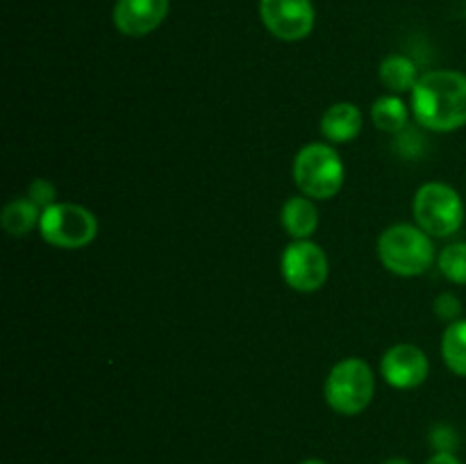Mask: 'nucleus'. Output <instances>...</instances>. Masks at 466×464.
<instances>
[{
    "mask_svg": "<svg viewBox=\"0 0 466 464\" xmlns=\"http://www.w3.org/2000/svg\"><path fill=\"white\" fill-rule=\"evenodd\" d=\"M294 182L303 196L317 200L332 198L344 187V162L328 144H309L294 159Z\"/></svg>",
    "mask_w": 466,
    "mask_h": 464,
    "instance_id": "nucleus-3",
    "label": "nucleus"
},
{
    "mask_svg": "<svg viewBox=\"0 0 466 464\" xmlns=\"http://www.w3.org/2000/svg\"><path fill=\"white\" fill-rule=\"evenodd\" d=\"M303 464H326V462H321V459H305Z\"/></svg>",
    "mask_w": 466,
    "mask_h": 464,
    "instance_id": "nucleus-23",
    "label": "nucleus"
},
{
    "mask_svg": "<svg viewBox=\"0 0 466 464\" xmlns=\"http://www.w3.org/2000/svg\"><path fill=\"white\" fill-rule=\"evenodd\" d=\"M441 276L453 285H466V241H455L446 246L437 257Z\"/></svg>",
    "mask_w": 466,
    "mask_h": 464,
    "instance_id": "nucleus-17",
    "label": "nucleus"
},
{
    "mask_svg": "<svg viewBox=\"0 0 466 464\" xmlns=\"http://www.w3.org/2000/svg\"><path fill=\"white\" fill-rule=\"evenodd\" d=\"M382 464H410L408 459H403V458H391V459H387V462H382Z\"/></svg>",
    "mask_w": 466,
    "mask_h": 464,
    "instance_id": "nucleus-22",
    "label": "nucleus"
},
{
    "mask_svg": "<svg viewBox=\"0 0 466 464\" xmlns=\"http://www.w3.org/2000/svg\"><path fill=\"white\" fill-rule=\"evenodd\" d=\"M378 257L382 267L400 277H414L426 273L435 262L432 237L419 226L396 223L387 227L378 239Z\"/></svg>",
    "mask_w": 466,
    "mask_h": 464,
    "instance_id": "nucleus-2",
    "label": "nucleus"
},
{
    "mask_svg": "<svg viewBox=\"0 0 466 464\" xmlns=\"http://www.w3.org/2000/svg\"><path fill=\"white\" fill-rule=\"evenodd\" d=\"M326 403L344 417H355L369 408L376 391L371 367L360 358H346L330 368L326 380Z\"/></svg>",
    "mask_w": 466,
    "mask_h": 464,
    "instance_id": "nucleus-4",
    "label": "nucleus"
},
{
    "mask_svg": "<svg viewBox=\"0 0 466 464\" xmlns=\"http://www.w3.org/2000/svg\"><path fill=\"white\" fill-rule=\"evenodd\" d=\"M280 221L291 239H309L319 227L317 205L308 196H291L282 205Z\"/></svg>",
    "mask_w": 466,
    "mask_h": 464,
    "instance_id": "nucleus-12",
    "label": "nucleus"
},
{
    "mask_svg": "<svg viewBox=\"0 0 466 464\" xmlns=\"http://www.w3.org/2000/svg\"><path fill=\"white\" fill-rule=\"evenodd\" d=\"M435 314L440 318H444V321L453 323L458 321L460 314H462V303H460V298L455 294L444 291V294H440L435 298Z\"/></svg>",
    "mask_w": 466,
    "mask_h": 464,
    "instance_id": "nucleus-19",
    "label": "nucleus"
},
{
    "mask_svg": "<svg viewBox=\"0 0 466 464\" xmlns=\"http://www.w3.org/2000/svg\"><path fill=\"white\" fill-rule=\"evenodd\" d=\"M412 114L432 132L466 126V76L460 71H428L412 89Z\"/></svg>",
    "mask_w": 466,
    "mask_h": 464,
    "instance_id": "nucleus-1",
    "label": "nucleus"
},
{
    "mask_svg": "<svg viewBox=\"0 0 466 464\" xmlns=\"http://www.w3.org/2000/svg\"><path fill=\"white\" fill-rule=\"evenodd\" d=\"M378 76L391 94H405V91L412 94L414 85L421 77L417 71V64L405 55H390V57L382 59Z\"/></svg>",
    "mask_w": 466,
    "mask_h": 464,
    "instance_id": "nucleus-13",
    "label": "nucleus"
},
{
    "mask_svg": "<svg viewBox=\"0 0 466 464\" xmlns=\"http://www.w3.org/2000/svg\"><path fill=\"white\" fill-rule=\"evenodd\" d=\"M39 235L55 248H85L98 235V218L77 203H55L41 212Z\"/></svg>",
    "mask_w": 466,
    "mask_h": 464,
    "instance_id": "nucleus-6",
    "label": "nucleus"
},
{
    "mask_svg": "<svg viewBox=\"0 0 466 464\" xmlns=\"http://www.w3.org/2000/svg\"><path fill=\"white\" fill-rule=\"evenodd\" d=\"M264 27L282 41H300L314 30L312 0H259Z\"/></svg>",
    "mask_w": 466,
    "mask_h": 464,
    "instance_id": "nucleus-8",
    "label": "nucleus"
},
{
    "mask_svg": "<svg viewBox=\"0 0 466 464\" xmlns=\"http://www.w3.org/2000/svg\"><path fill=\"white\" fill-rule=\"evenodd\" d=\"M432 444L440 449V453H451L455 446V435L453 430H449V428H435L432 430Z\"/></svg>",
    "mask_w": 466,
    "mask_h": 464,
    "instance_id": "nucleus-20",
    "label": "nucleus"
},
{
    "mask_svg": "<svg viewBox=\"0 0 466 464\" xmlns=\"http://www.w3.org/2000/svg\"><path fill=\"white\" fill-rule=\"evenodd\" d=\"M408 118H410L408 105H405L403 98L396 94L380 96L371 107V121L376 123L378 130L390 132V135H396V132L405 130Z\"/></svg>",
    "mask_w": 466,
    "mask_h": 464,
    "instance_id": "nucleus-15",
    "label": "nucleus"
},
{
    "mask_svg": "<svg viewBox=\"0 0 466 464\" xmlns=\"http://www.w3.org/2000/svg\"><path fill=\"white\" fill-rule=\"evenodd\" d=\"M362 132V112L353 103H335L321 118V135L332 144H349Z\"/></svg>",
    "mask_w": 466,
    "mask_h": 464,
    "instance_id": "nucleus-11",
    "label": "nucleus"
},
{
    "mask_svg": "<svg viewBox=\"0 0 466 464\" xmlns=\"http://www.w3.org/2000/svg\"><path fill=\"white\" fill-rule=\"evenodd\" d=\"M380 371L387 385L396 389H414L423 385L431 373L428 355L414 344H396L382 355Z\"/></svg>",
    "mask_w": 466,
    "mask_h": 464,
    "instance_id": "nucleus-9",
    "label": "nucleus"
},
{
    "mask_svg": "<svg viewBox=\"0 0 466 464\" xmlns=\"http://www.w3.org/2000/svg\"><path fill=\"white\" fill-rule=\"evenodd\" d=\"M27 198L44 212L46 207L57 203V189H55L53 182L46 180V177H36V180H32L30 187H27Z\"/></svg>",
    "mask_w": 466,
    "mask_h": 464,
    "instance_id": "nucleus-18",
    "label": "nucleus"
},
{
    "mask_svg": "<svg viewBox=\"0 0 466 464\" xmlns=\"http://www.w3.org/2000/svg\"><path fill=\"white\" fill-rule=\"evenodd\" d=\"M168 14V0H116L114 25L126 36H146L157 30Z\"/></svg>",
    "mask_w": 466,
    "mask_h": 464,
    "instance_id": "nucleus-10",
    "label": "nucleus"
},
{
    "mask_svg": "<svg viewBox=\"0 0 466 464\" xmlns=\"http://www.w3.org/2000/svg\"><path fill=\"white\" fill-rule=\"evenodd\" d=\"M39 218L41 209L36 207L30 198H14L12 203L5 205L0 223H3L7 235L25 237L30 235L35 227H39Z\"/></svg>",
    "mask_w": 466,
    "mask_h": 464,
    "instance_id": "nucleus-14",
    "label": "nucleus"
},
{
    "mask_svg": "<svg viewBox=\"0 0 466 464\" xmlns=\"http://www.w3.org/2000/svg\"><path fill=\"white\" fill-rule=\"evenodd\" d=\"M441 358L455 376H466V318L449 323L441 337Z\"/></svg>",
    "mask_w": 466,
    "mask_h": 464,
    "instance_id": "nucleus-16",
    "label": "nucleus"
},
{
    "mask_svg": "<svg viewBox=\"0 0 466 464\" xmlns=\"http://www.w3.org/2000/svg\"><path fill=\"white\" fill-rule=\"evenodd\" d=\"M428 464H462L453 453H435Z\"/></svg>",
    "mask_w": 466,
    "mask_h": 464,
    "instance_id": "nucleus-21",
    "label": "nucleus"
},
{
    "mask_svg": "<svg viewBox=\"0 0 466 464\" xmlns=\"http://www.w3.org/2000/svg\"><path fill=\"white\" fill-rule=\"evenodd\" d=\"M282 277L287 285L300 294H314L326 285L330 276L326 250L312 239H294L285 248L280 259Z\"/></svg>",
    "mask_w": 466,
    "mask_h": 464,
    "instance_id": "nucleus-7",
    "label": "nucleus"
},
{
    "mask_svg": "<svg viewBox=\"0 0 466 464\" xmlns=\"http://www.w3.org/2000/svg\"><path fill=\"white\" fill-rule=\"evenodd\" d=\"M414 221L431 237L455 235L464 223L462 196L444 182H426L419 187L412 200Z\"/></svg>",
    "mask_w": 466,
    "mask_h": 464,
    "instance_id": "nucleus-5",
    "label": "nucleus"
}]
</instances>
